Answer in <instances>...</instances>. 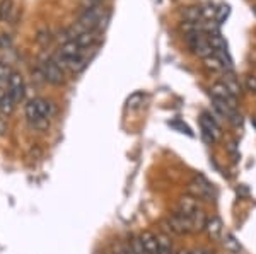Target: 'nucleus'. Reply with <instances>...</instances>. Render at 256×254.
<instances>
[{
	"mask_svg": "<svg viewBox=\"0 0 256 254\" xmlns=\"http://www.w3.org/2000/svg\"><path fill=\"white\" fill-rule=\"evenodd\" d=\"M24 113H26V120L32 128L44 130L50 125V118L55 113V108L44 97H32L28 101Z\"/></svg>",
	"mask_w": 256,
	"mask_h": 254,
	"instance_id": "nucleus-1",
	"label": "nucleus"
},
{
	"mask_svg": "<svg viewBox=\"0 0 256 254\" xmlns=\"http://www.w3.org/2000/svg\"><path fill=\"white\" fill-rule=\"evenodd\" d=\"M186 41L190 44V50H192L195 55H198L200 58H208L212 56L214 53V48L208 41V36L205 32H196V34H188L186 36Z\"/></svg>",
	"mask_w": 256,
	"mask_h": 254,
	"instance_id": "nucleus-2",
	"label": "nucleus"
},
{
	"mask_svg": "<svg viewBox=\"0 0 256 254\" xmlns=\"http://www.w3.org/2000/svg\"><path fill=\"white\" fill-rule=\"evenodd\" d=\"M200 125H202V137L205 138L207 143H214L220 138V135H222L220 125H218V121L216 120V116H214L212 113H208V111L202 113Z\"/></svg>",
	"mask_w": 256,
	"mask_h": 254,
	"instance_id": "nucleus-3",
	"label": "nucleus"
},
{
	"mask_svg": "<svg viewBox=\"0 0 256 254\" xmlns=\"http://www.w3.org/2000/svg\"><path fill=\"white\" fill-rule=\"evenodd\" d=\"M40 70H41V75H43V79L46 80V82H50V84L62 85L65 82L64 68H62L53 58L52 60H44L43 63H41Z\"/></svg>",
	"mask_w": 256,
	"mask_h": 254,
	"instance_id": "nucleus-4",
	"label": "nucleus"
},
{
	"mask_svg": "<svg viewBox=\"0 0 256 254\" xmlns=\"http://www.w3.org/2000/svg\"><path fill=\"white\" fill-rule=\"evenodd\" d=\"M166 222L169 225V229H171V232H174L178 236H188V234H192V232H195L193 231L192 219L178 214V212L172 215H169Z\"/></svg>",
	"mask_w": 256,
	"mask_h": 254,
	"instance_id": "nucleus-5",
	"label": "nucleus"
},
{
	"mask_svg": "<svg viewBox=\"0 0 256 254\" xmlns=\"http://www.w3.org/2000/svg\"><path fill=\"white\" fill-rule=\"evenodd\" d=\"M26 92V85H24V79L19 72H10L7 77V94L14 99V102H18L24 97Z\"/></svg>",
	"mask_w": 256,
	"mask_h": 254,
	"instance_id": "nucleus-6",
	"label": "nucleus"
},
{
	"mask_svg": "<svg viewBox=\"0 0 256 254\" xmlns=\"http://www.w3.org/2000/svg\"><path fill=\"white\" fill-rule=\"evenodd\" d=\"M200 210H202L200 200L195 198L193 195H190V193L183 195V196H180V200H178L176 212L181 215H184V217H188V219H192V217Z\"/></svg>",
	"mask_w": 256,
	"mask_h": 254,
	"instance_id": "nucleus-7",
	"label": "nucleus"
},
{
	"mask_svg": "<svg viewBox=\"0 0 256 254\" xmlns=\"http://www.w3.org/2000/svg\"><path fill=\"white\" fill-rule=\"evenodd\" d=\"M188 193L193 195L195 198L202 200H210L212 198V186L210 183L207 181L205 178H195L192 183H190V188H188Z\"/></svg>",
	"mask_w": 256,
	"mask_h": 254,
	"instance_id": "nucleus-8",
	"label": "nucleus"
},
{
	"mask_svg": "<svg viewBox=\"0 0 256 254\" xmlns=\"http://www.w3.org/2000/svg\"><path fill=\"white\" fill-rule=\"evenodd\" d=\"M210 91H212V97H216L218 101H224L226 104L232 106V108H238V97L234 94H230V91L222 82H216Z\"/></svg>",
	"mask_w": 256,
	"mask_h": 254,
	"instance_id": "nucleus-9",
	"label": "nucleus"
},
{
	"mask_svg": "<svg viewBox=\"0 0 256 254\" xmlns=\"http://www.w3.org/2000/svg\"><path fill=\"white\" fill-rule=\"evenodd\" d=\"M140 237V243H142V248L146 254H159V241H158V234L150 231H144Z\"/></svg>",
	"mask_w": 256,
	"mask_h": 254,
	"instance_id": "nucleus-10",
	"label": "nucleus"
},
{
	"mask_svg": "<svg viewBox=\"0 0 256 254\" xmlns=\"http://www.w3.org/2000/svg\"><path fill=\"white\" fill-rule=\"evenodd\" d=\"M222 227H224V224H222L220 217L212 215L207 220V224H205V232H207V236L212 241H218V239H220V236H222Z\"/></svg>",
	"mask_w": 256,
	"mask_h": 254,
	"instance_id": "nucleus-11",
	"label": "nucleus"
},
{
	"mask_svg": "<svg viewBox=\"0 0 256 254\" xmlns=\"http://www.w3.org/2000/svg\"><path fill=\"white\" fill-rule=\"evenodd\" d=\"M14 17H16L14 0H2V2H0V20H4V22H12Z\"/></svg>",
	"mask_w": 256,
	"mask_h": 254,
	"instance_id": "nucleus-12",
	"label": "nucleus"
},
{
	"mask_svg": "<svg viewBox=\"0 0 256 254\" xmlns=\"http://www.w3.org/2000/svg\"><path fill=\"white\" fill-rule=\"evenodd\" d=\"M222 84H224L226 87L230 91V94H234L236 97H239V96L242 94L241 84H239V80L236 79V75H234L232 72H226V73H224V79H222Z\"/></svg>",
	"mask_w": 256,
	"mask_h": 254,
	"instance_id": "nucleus-13",
	"label": "nucleus"
},
{
	"mask_svg": "<svg viewBox=\"0 0 256 254\" xmlns=\"http://www.w3.org/2000/svg\"><path fill=\"white\" fill-rule=\"evenodd\" d=\"M82 51H84V50H82V48L79 46V43L74 39V41H68V43L62 44L60 50H58V56H64V58H72V56L80 55Z\"/></svg>",
	"mask_w": 256,
	"mask_h": 254,
	"instance_id": "nucleus-14",
	"label": "nucleus"
},
{
	"mask_svg": "<svg viewBox=\"0 0 256 254\" xmlns=\"http://www.w3.org/2000/svg\"><path fill=\"white\" fill-rule=\"evenodd\" d=\"M204 19L202 17V7L200 5H192L186 7L183 10V20L184 22H200Z\"/></svg>",
	"mask_w": 256,
	"mask_h": 254,
	"instance_id": "nucleus-15",
	"label": "nucleus"
},
{
	"mask_svg": "<svg viewBox=\"0 0 256 254\" xmlns=\"http://www.w3.org/2000/svg\"><path fill=\"white\" fill-rule=\"evenodd\" d=\"M14 106H16L14 99H12L7 92L0 96V114H2V116H9V114L14 111Z\"/></svg>",
	"mask_w": 256,
	"mask_h": 254,
	"instance_id": "nucleus-16",
	"label": "nucleus"
},
{
	"mask_svg": "<svg viewBox=\"0 0 256 254\" xmlns=\"http://www.w3.org/2000/svg\"><path fill=\"white\" fill-rule=\"evenodd\" d=\"M76 41L79 43V46L82 48V50H86V48L92 46L94 41H96V31H86V32H82V34L77 36Z\"/></svg>",
	"mask_w": 256,
	"mask_h": 254,
	"instance_id": "nucleus-17",
	"label": "nucleus"
},
{
	"mask_svg": "<svg viewBox=\"0 0 256 254\" xmlns=\"http://www.w3.org/2000/svg\"><path fill=\"white\" fill-rule=\"evenodd\" d=\"M158 241H159V254H172V243L169 239V236H166L164 232H159Z\"/></svg>",
	"mask_w": 256,
	"mask_h": 254,
	"instance_id": "nucleus-18",
	"label": "nucleus"
},
{
	"mask_svg": "<svg viewBox=\"0 0 256 254\" xmlns=\"http://www.w3.org/2000/svg\"><path fill=\"white\" fill-rule=\"evenodd\" d=\"M204 65H205V68H207V70H212V72L224 70V65H222V61L218 60L217 55H212V56H208V58H205Z\"/></svg>",
	"mask_w": 256,
	"mask_h": 254,
	"instance_id": "nucleus-19",
	"label": "nucleus"
},
{
	"mask_svg": "<svg viewBox=\"0 0 256 254\" xmlns=\"http://www.w3.org/2000/svg\"><path fill=\"white\" fill-rule=\"evenodd\" d=\"M144 99H146V94H144V92L132 94V96L128 97V101H126V108L128 109H137V108H140V104H144Z\"/></svg>",
	"mask_w": 256,
	"mask_h": 254,
	"instance_id": "nucleus-20",
	"label": "nucleus"
},
{
	"mask_svg": "<svg viewBox=\"0 0 256 254\" xmlns=\"http://www.w3.org/2000/svg\"><path fill=\"white\" fill-rule=\"evenodd\" d=\"M208 41H210V44H212L214 51H226L227 50V43L220 34L208 36Z\"/></svg>",
	"mask_w": 256,
	"mask_h": 254,
	"instance_id": "nucleus-21",
	"label": "nucleus"
},
{
	"mask_svg": "<svg viewBox=\"0 0 256 254\" xmlns=\"http://www.w3.org/2000/svg\"><path fill=\"white\" fill-rule=\"evenodd\" d=\"M202 7V17H204L205 20H216V14H217V9H216V5L214 3H210V2H205L204 5H200Z\"/></svg>",
	"mask_w": 256,
	"mask_h": 254,
	"instance_id": "nucleus-22",
	"label": "nucleus"
},
{
	"mask_svg": "<svg viewBox=\"0 0 256 254\" xmlns=\"http://www.w3.org/2000/svg\"><path fill=\"white\" fill-rule=\"evenodd\" d=\"M224 246L227 249H229L230 253L238 254L239 251H241V246H239V241H236V237H234L232 234H227L226 239H224Z\"/></svg>",
	"mask_w": 256,
	"mask_h": 254,
	"instance_id": "nucleus-23",
	"label": "nucleus"
},
{
	"mask_svg": "<svg viewBox=\"0 0 256 254\" xmlns=\"http://www.w3.org/2000/svg\"><path fill=\"white\" fill-rule=\"evenodd\" d=\"M229 10H230V7L227 5V3H220V5H218L217 14H216V22L218 24V26H220V24L227 19V15H229Z\"/></svg>",
	"mask_w": 256,
	"mask_h": 254,
	"instance_id": "nucleus-24",
	"label": "nucleus"
},
{
	"mask_svg": "<svg viewBox=\"0 0 256 254\" xmlns=\"http://www.w3.org/2000/svg\"><path fill=\"white\" fill-rule=\"evenodd\" d=\"M244 87H246V91H250L251 94H256V75H248L246 77Z\"/></svg>",
	"mask_w": 256,
	"mask_h": 254,
	"instance_id": "nucleus-25",
	"label": "nucleus"
},
{
	"mask_svg": "<svg viewBox=\"0 0 256 254\" xmlns=\"http://www.w3.org/2000/svg\"><path fill=\"white\" fill-rule=\"evenodd\" d=\"M0 48H2L4 51H7V50H10L12 48V39H10V36L9 34H0Z\"/></svg>",
	"mask_w": 256,
	"mask_h": 254,
	"instance_id": "nucleus-26",
	"label": "nucleus"
},
{
	"mask_svg": "<svg viewBox=\"0 0 256 254\" xmlns=\"http://www.w3.org/2000/svg\"><path fill=\"white\" fill-rule=\"evenodd\" d=\"M82 5H84L86 9H89V7H96V5H101V0H82Z\"/></svg>",
	"mask_w": 256,
	"mask_h": 254,
	"instance_id": "nucleus-27",
	"label": "nucleus"
},
{
	"mask_svg": "<svg viewBox=\"0 0 256 254\" xmlns=\"http://www.w3.org/2000/svg\"><path fill=\"white\" fill-rule=\"evenodd\" d=\"M46 39H48V41H50V39H52V34H50V31L40 32V34H38V41H40V43L46 44Z\"/></svg>",
	"mask_w": 256,
	"mask_h": 254,
	"instance_id": "nucleus-28",
	"label": "nucleus"
},
{
	"mask_svg": "<svg viewBox=\"0 0 256 254\" xmlns=\"http://www.w3.org/2000/svg\"><path fill=\"white\" fill-rule=\"evenodd\" d=\"M193 254H214L210 249H207V248H198V249H195V251H192Z\"/></svg>",
	"mask_w": 256,
	"mask_h": 254,
	"instance_id": "nucleus-29",
	"label": "nucleus"
},
{
	"mask_svg": "<svg viewBox=\"0 0 256 254\" xmlns=\"http://www.w3.org/2000/svg\"><path fill=\"white\" fill-rule=\"evenodd\" d=\"M178 254H193V253L188 251V249H181V251H178Z\"/></svg>",
	"mask_w": 256,
	"mask_h": 254,
	"instance_id": "nucleus-30",
	"label": "nucleus"
},
{
	"mask_svg": "<svg viewBox=\"0 0 256 254\" xmlns=\"http://www.w3.org/2000/svg\"><path fill=\"white\" fill-rule=\"evenodd\" d=\"M251 125H253L254 128H256V118H251Z\"/></svg>",
	"mask_w": 256,
	"mask_h": 254,
	"instance_id": "nucleus-31",
	"label": "nucleus"
}]
</instances>
